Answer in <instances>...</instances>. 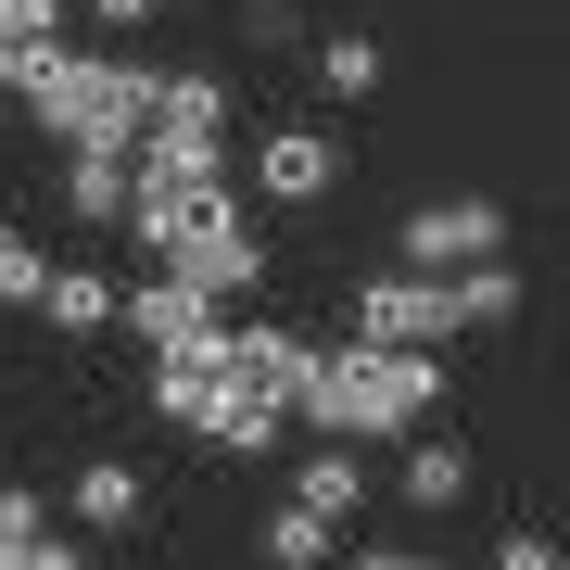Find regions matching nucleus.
I'll return each mask as SVG.
<instances>
[{
  "instance_id": "1",
  "label": "nucleus",
  "mask_w": 570,
  "mask_h": 570,
  "mask_svg": "<svg viewBox=\"0 0 570 570\" xmlns=\"http://www.w3.org/2000/svg\"><path fill=\"white\" fill-rule=\"evenodd\" d=\"M431 406H444V355H406V343L317 355V381L292 393V419H317V444H419Z\"/></svg>"
},
{
  "instance_id": "2",
  "label": "nucleus",
  "mask_w": 570,
  "mask_h": 570,
  "mask_svg": "<svg viewBox=\"0 0 570 570\" xmlns=\"http://www.w3.org/2000/svg\"><path fill=\"white\" fill-rule=\"evenodd\" d=\"M494 317H520V266L494 254V266H381V279L355 292V343H406V355H444L456 330H494Z\"/></svg>"
},
{
  "instance_id": "3",
  "label": "nucleus",
  "mask_w": 570,
  "mask_h": 570,
  "mask_svg": "<svg viewBox=\"0 0 570 570\" xmlns=\"http://www.w3.org/2000/svg\"><path fill=\"white\" fill-rule=\"evenodd\" d=\"M13 102L39 115L63 153H140V127H153V77H140V63H102V51H51V63H26Z\"/></svg>"
},
{
  "instance_id": "4",
  "label": "nucleus",
  "mask_w": 570,
  "mask_h": 570,
  "mask_svg": "<svg viewBox=\"0 0 570 570\" xmlns=\"http://www.w3.org/2000/svg\"><path fill=\"white\" fill-rule=\"evenodd\" d=\"M153 242V266H178V279H204V292H254V228H242V204H228V178H165V190H140V216H127Z\"/></svg>"
},
{
  "instance_id": "5",
  "label": "nucleus",
  "mask_w": 570,
  "mask_h": 570,
  "mask_svg": "<svg viewBox=\"0 0 570 570\" xmlns=\"http://www.w3.org/2000/svg\"><path fill=\"white\" fill-rule=\"evenodd\" d=\"M228 393H242V355H228V330H204V343H178V355H153V419L204 431V444H216Z\"/></svg>"
},
{
  "instance_id": "6",
  "label": "nucleus",
  "mask_w": 570,
  "mask_h": 570,
  "mask_svg": "<svg viewBox=\"0 0 570 570\" xmlns=\"http://www.w3.org/2000/svg\"><path fill=\"white\" fill-rule=\"evenodd\" d=\"M494 254H508V204H419L406 216V266L456 279V266H494Z\"/></svg>"
},
{
  "instance_id": "7",
  "label": "nucleus",
  "mask_w": 570,
  "mask_h": 570,
  "mask_svg": "<svg viewBox=\"0 0 570 570\" xmlns=\"http://www.w3.org/2000/svg\"><path fill=\"white\" fill-rule=\"evenodd\" d=\"M254 190H266V204H317V190H343V140H330V127H266Z\"/></svg>"
},
{
  "instance_id": "8",
  "label": "nucleus",
  "mask_w": 570,
  "mask_h": 570,
  "mask_svg": "<svg viewBox=\"0 0 570 570\" xmlns=\"http://www.w3.org/2000/svg\"><path fill=\"white\" fill-rule=\"evenodd\" d=\"M127 330H140L153 355H178V343H204V330H216V292H204V279H178V266H153V279L127 292Z\"/></svg>"
},
{
  "instance_id": "9",
  "label": "nucleus",
  "mask_w": 570,
  "mask_h": 570,
  "mask_svg": "<svg viewBox=\"0 0 570 570\" xmlns=\"http://www.w3.org/2000/svg\"><path fill=\"white\" fill-rule=\"evenodd\" d=\"M63 216L77 228H127L140 216V153H77L63 165Z\"/></svg>"
},
{
  "instance_id": "10",
  "label": "nucleus",
  "mask_w": 570,
  "mask_h": 570,
  "mask_svg": "<svg viewBox=\"0 0 570 570\" xmlns=\"http://www.w3.org/2000/svg\"><path fill=\"white\" fill-rule=\"evenodd\" d=\"M63 520H89V532H127V520H140V469H127V456H89L77 482H63Z\"/></svg>"
},
{
  "instance_id": "11",
  "label": "nucleus",
  "mask_w": 570,
  "mask_h": 570,
  "mask_svg": "<svg viewBox=\"0 0 570 570\" xmlns=\"http://www.w3.org/2000/svg\"><path fill=\"white\" fill-rule=\"evenodd\" d=\"M228 355H242V381H254V393H279V406L317 381V343H292V330H228Z\"/></svg>"
},
{
  "instance_id": "12",
  "label": "nucleus",
  "mask_w": 570,
  "mask_h": 570,
  "mask_svg": "<svg viewBox=\"0 0 570 570\" xmlns=\"http://www.w3.org/2000/svg\"><path fill=\"white\" fill-rule=\"evenodd\" d=\"M292 508L355 520V508H367V444H317V456H305V482H292Z\"/></svg>"
},
{
  "instance_id": "13",
  "label": "nucleus",
  "mask_w": 570,
  "mask_h": 570,
  "mask_svg": "<svg viewBox=\"0 0 570 570\" xmlns=\"http://www.w3.org/2000/svg\"><path fill=\"white\" fill-rule=\"evenodd\" d=\"M63 51V0H0V89H26V63Z\"/></svg>"
},
{
  "instance_id": "14",
  "label": "nucleus",
  "mask_w": 570,
  "mask_h": 570,
  "mask_svg": "<svg viewBox=\"0 0 570 570\" xmlns=\"http://www.w3.org/2000/svg\"><path fill=\"white\" fill-rule=\"evenodd\" d=\"M39 317H51V330H102V317H127V292H115V279H89V266H51Z\"/></svg>"
},
{
  "instance_id": "15",
  "label": "nucleus",
  "mask_w": 570,
  "mask_h": 570,
  "mask_svg": "<svg viewBox=\"0 0 570 570\" xmlns=\"http://www.w3.org/2000/svg\"><path fill=\"white\" fill-rule=\"evenodd\" d=\"M330 546H343V520H317V508L266 520V570H330Z\"/></svg>"
},
{
  "instance_id": "16",
  "label": "nucleus",
  "mask_w": 570,
  "mask_h": 570,
  "mask_svg": "<svg viewBox=\"0 0 570 570\" xmlns=\"http://www.w3.org/2000/svg\"><path fill=\"white\" fill-rule=\"evenodd\" d=\"M381 77H393V63H381V39H317V89H330V102H367Z\"/></svg>"
},
{
  "instance_id": "17",
  "label": "nucleus",
  "mask_w": 570,
  "mask_h": 570,
  "mask_svg": "<svg viewBox=\"0 0 570 570\" xmlns=\"http://www.w3.org/2000/svg\"><path fill=\"white\" fill-rule=\"evenodd\" d=\"M469 494V444H406V508H456Z\"/></svg>"
},
{
  "instance_id": "18",
  "label": "nucleus",
  "mask_w": 570,
  "mask_h": 570,
  "mask_svg": "<svg viewBox=\"0 0 570 570\" xmlns=\"http://www.w3.org/2000/svg\"><path fill=\"white\" fill-rule=\"evenodd\" d=\"M279 419H292L279 393H254V381H242V393H228V419H216V444H228V456H266V444H279Z\"/></svg>"
},
{
  "instance_id": "19",
  "label": "nucleus",
  "mask_w": 570,
  "mask_h": 570,
  "mask_svg": "<svg viewBox=\"0 0 570 570\" xmlns=\"http://www.w3.org/2000/svg\"><path fill=\"white\" fill-rule=\"evenodd\" d=\"M39 546H51V508H39L26 482H0V570H26Z\"/></svg>"
},
{
  "instance_id": "20",
  "label": "nucleus",
  "mask_w": 570,
  "mask_h": 570,
  "mask_svg": "<svg viewBox=\"0 0 570 570\" xmlns=\"http://www.w3.org/2000/svg\"><path fill=\"white\" fill-rule=\"evenodd\" d=\"M51 292V266H39V242H26L13 216H0V305H39Z\"/></svg>"
},
{
  "instance_id": "21",
  "label": "nucleus",
  "mask_w": 570,
  "mask_h": 570,
  "mask_svg": "<svg viewBox=\"0 0 570 570\" xmlns=\"http://www.w3.org/2000/svg\"><path fill=\"white\" fill-rule=\"evenodd\" d=\"M153 115H190V127H228V89H216V77H153Z\"/></svg>"
},
{
  "instance_id": "22",
  "label": "nucleus",
  "mask_w": 570,
  "mask_h": 570,
  "mask_svg": "<svg viewBox=\"0 0 570 570\" xmlns=\"http://www.w3.org/2000/svg\"><path fill=\"white\" fill-rule=\"evenodd\" d=\"M494 570H570V558H558V546H546V532H532V520H520V532H494Z\"/></svg>"
},
{
  "instance_id": "23",
  "label": "nucleus",
  "mask_w": 570,
  "mask_h": 570,
  "mask_svg": "<svg viewBox=\"0 0 570 570\" xmlns=\"http://www.w3.org/2000/svg\"><path fill=\"white\" fill-rule=\"evenodd\" d=\"M26 570H102V558H89V546H63V532H51V546L26 558Z\"/></svg>"
},
{
  "instance_id": "24",
  "label": "nucleus",
  "mask_w": 570,
  "mask_h": 570,
  "mask_svg": "<svg viewBox=\"0 0 570 570\" xmlns=\"http://www.w3.org/2000/svg\"><path fill=\"white\" fill-rule=\"evenodd\" d=\"M89 13H102V26H153L165 0H89Z\"/></svg>"
},
{
  "instance_id": "25",
  "label": "nucleus",
  "mask_w": 570,
  "mask_h": 570,
  "mask_svg": "<svg viewBox=\"0 0 570 570\" xmlns=\"http://www.w3.org/2000/svg\"><path fill=\"white\" fill-rule=\"evenodd\" d=\"M355 570H431V558H393V546H367V558H355Z\"/></svg>"
},
{
  "instance_id": "26",
  "label": "nucleus",
  "mask_w": 570,
  "mask_h": 570,
  "mask_svg": "<svg viewBox=\"0 0 570 570\" xmlns=\"http://www.w3.org/2000/svg\"><path fill=\"white\" fill-rule=\"evenodd\" d=\"M0 127H13V89H0Z\"/></svg>"
}]
</instances>
